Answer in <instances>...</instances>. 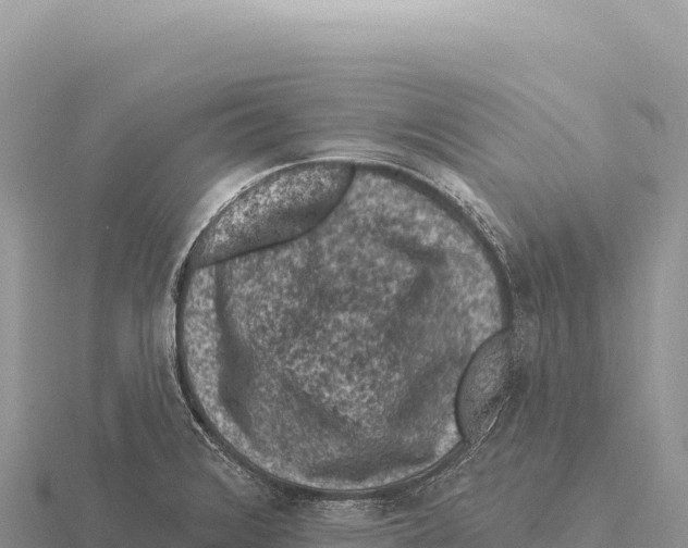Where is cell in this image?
<instances>
[{
	"label": "cell",
	"mask_w": 688,
	"mask_h": 548,
	"mask_svg": "<svg viewBox=\"0 0 688 548\" xmlns=\"http://www.w3.org/2000/svg\"><path fill=\"white\" fill-rule=\"evenodd\" d=\"M352 176L349 163L314 161L258 179L211 219L192 247L188 265H211L304 235L339 203Z\"/></svg>",
	"instance_id": "cell-1"
},
{
	"label": "cell",
	"mask_w": 688,
	"mask_h": 548,
	"mask_svg": "<svg viewBox=\"0 0 688 548\" xmlns=\"http://www.w3.org/2000/svg\"><path fill=\"white\" fill-rule=\"evenodd\" d=\"M516 346L508 333L487 341L476 353L458 394L462 429L471 441L491 429L512 391L516 373Z\"/></svg>",
	"instance_id": "cell-2"
}]
</instances>
